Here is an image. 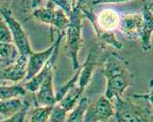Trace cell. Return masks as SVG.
<instances>
[{
  "mask_svg": "<svg viewBox=\"0 0 153 122\" xmlns=\"http://www.w3.org/2000/svg\"><path fill=\"white\" fill-rule=\"evenodd\" d=\"M103 72L107 80L105 96L109 100L123 98V93L132 86L134 81L128 62L115 53H110L104 61Z\"/></svg>",
  "mask_w": 153,
  "mask_h": 122,
  "instance_id": "6da1fadb",
  "label": "cell"
},
{
  "mask_svg": "<svg viewBox=\"0 0 153 122\" xmlns=\"http://www.w3.org/2000/svg\"><path fill=\"white\" fill-rule=\"evenodd\" d=\"M80 10L84 16H86L93 26L98 38L116 50H122L123 44L117 39L114 33V29L118 28L120 16L116 11L107 9L104 10L98 16H96L92 8L87 6L85 1H79Z\"/></svg>",
  "mask_w": 153,
  "mask_h": 122,
  "instance_id": "7a4b0ae2",
  "label": "cell"
},
{
  "mask_svg": "<svg viewBox=\"0 0 153 122\" xmlns=\"http://www.w3.org/2000/svg\"><path fill=\"white\" fill-rule=\"evenodd\" d=\"M69 18V25L66 30L67 35V53L71 60L73 69L75 71L80 65L79 63L78 54L82 42V19L84 15L80 10L79 1L73 2L72 8L67 15Z\"/></svg>",
  "mask_w": 153,
  "mask_h": 122,
  "instance_id": "3957f363",
  "label": "cell"
},
{
  "mask_svg": "<svg viewBox=\"0 0 153 122\" xmlns=\"http://www.w3.org/2000/svg\"><path fill=\"white\" fill-rule=\"evenodd\" d=\"M33 9V16L39 21L53 26L59 32L67 30L69 25V18L65 11L56 5L53 1H49L45 6L37 4Z\"/></svg>",
  "mask_w": 153,
  "mask_h": 122,
  "instance_id": "277c9868",
  "label": "cell"
},
{
  "mask_svg": "<svg viewBox=\"0 0 153 122\" xmlns=\"http://www.w3.org/2000/svg\"><path fill=\"white\" fill-rule=\"evenodd\" d=\"M0 14L11 31L13 43L20 51V55L28 58L33 52L31 49L28 36L22 25L13 17L11 10L7 6L0 4Z\"/></svg>",
  "mask_w": 153,
  "mask_h": 122,
  "instance_id": "5b68a950",
  "label": "cell"
},
{
  "mask_svg": "<svg viewBox=\"0 0 153 122\" xmlns=\"http://www.w3.org/2000/svg\"><path fill=\"white\" fill-rule=\"evenodd\" d=\"M114 107L117 122H152L149 110L136 105L130 100L117 98Z\"/></svg>",
  "mask_w": 153,
  "mask_h": 122,
  "instance_id": "8992f818",
  "label": "cell"
},
{
  "mask_svg": "<svg viewBox=\"0 0 153 122\" xmlns=\"http://www.w3.org/2000/svg\"><path fill=\"white\" fill-rule=\"evenodd\" d=\"M65 36V32H59L55 41L46 50L38 53H33L28 58V66H27V75L25 80H30L34 76L37 75L42 70L44 66L46 64L48 60L52 55L56 45L59 41H62Z\"/></svg>",
  "mask_w": 153,
  "mask_h": 122,
  "instance_id": "52a82bcc",
  "label": "cell"
},
{
  "mask_svg": "<svg viewBox=\"0 0 153 122\" xmlns=\"http://www.w3.org/2000/svg\"><path fill=\"white\" fill-rule=\"evenodd\" d=\"M114 113V107L112 105L111 100L102 95L95 102L88 104L84 122H106Z\"/></svg>",
  "mask_w": 153,
  "mask_h": 122,
  "instance_id": "ba28073f",
  "label": "cell"
},
{
  "mask_svg": "<svg viewBox=\"0 0 153 122\" xmlns=\"http://www.w3.org/2000/svg\"><path fill=\"white\" fill-rule=\"evenodd\" d=\"M143 26V16L141 13L126 14L120 17L118 28L129 39L136 40L140 37Z\"/></svg>",
  "mask_w": 153,
  "mask_h": 122,
  "instance_id": "9c48e42d",
  "label": "cell"
},
{
  "mask_svg": "<svg viewBox=\"0 0 153 122\" xmlns=\"http://www.w3.org/2000/svg\"><path fill=\"white\" fill-rule=\"evenodd\" d=\"M60 43H61V41H59L57 44L52 55L50 58V59L48 60L46 64L45 65L44 67L42 68V70L37 75H35L33 78H32L30 80L27 81L25 83V89L26 90V92L36 93L42 84V83L45 81V79L47 78L49 75L53 74V70L56 67V62H57V59H58V56H59Z\"/></svg>",
  "mask_w": 153,
  "mask_h": 122,
  "instance_id": "30bf717a",
  "label": "cell"
},
{
  "mask_svg": "<svg viewBox=\"0 0 153 122\" xmlns=\"http://www.w3.org/2000/svg\"><path fill=\"white\" fill-rule=\"evenodd\" d=\"M28 58L20 55L16 61L0 70V81L18 83L25 79L27 75Z\"/></svg>",
  "mask_w": 153,
  "mask_h": 122,
  "instance_id": "8fae6325",
  "label": "cell"
},
{
  "mask_svg": "<svg viewBox=\"0 0 153 122\" xmlns=\"http://www.w3.org/2000/svg\"><path fill=\"white\" fill-rule=\"evenodd\" d=\"M143 26L141 36L139 37L141 48L144 52H148L152 49V34L153 31L152 3H146L143 7Z\"/></svg>",
  "mask_w": 153,
  "mask_h": 122,
  "instance_id": "7c38bea8",
  "label": "cell"
},
{
  "mask_svg": "<svg viewBox=\"0 0 153 122\" xmlns=\"http://www.w3.org/2000/svg\"><path fill=\"white\" fill-rule=\"evenodd\" d=\"M35 102L38 106H53L57 104L53 92V74L48 76L36 92Z\"/></svg>",
  "mask_w": 153,
  "mask_h": 122,
  "instance_id": "4fadbf2b",
  "label": "cell"
},
{
  "mask_svg": "<svg viewBox=\"0 0 153 122\" xmlns=\"http://www.w3.org/2000/svg\"><path fill=\"white\" fill-rule=\"evenodd\" d=\"M20 56V51L14 43H0V63L4 67L15 62Z\"/></svg>",
  "mask_w": 153,
  "mask_h": 122,
  "instance_id": "5bb4252c",
  "label": "cell"
},
{
  "mask_svg": "<svg viewBox=\"0 0 153 122\" xmlns=\"http://www.w3.org/2000/svg\"><path fill=\"white\" fill-rule=\"evenodd\" d=\"M24 105L25 103H23L19 98L0 100V115L8 118L20 111Z\"/></svg>",
  "mask_w": 153,
  "mask_h": 122,
  "instance_id": "9a60e30c",
  "label": "cell"
},
{
  "mask_svg": "<svg viewBox=\"0 0 153 122\" xmlns=\"http://www.w3.org/2000/svg\"><path fill=\"white\" fill-rule=\"evenodd\" d=\"M88 106V100L87 97H81L77 104L72 109L71 112L67 114L66 122H84V115Z\"/></svg>",
  "mask_w": 153,
  "mask_h": 122,
  "instance_id": "2e32d148",
  "label": "cell"
},
{
  "mask_svg": "<svg viewBox=\"0 0 153 122\" xmlns=\"http://www.w3.org/2000/svg\"><path fill=\"white\" fill-rule=\"evenodd\" d=\"M26 93V90L21 85L14 84L10 86H0V100L25 96Z\"/></svg>",
  "mask_w": 153,
  "mask_h": 122,
  "instance_id": "e0dca14e",
  "label": "cell"
},
{
  "mask_svg": "<svg viewBox=\"0 0 153 122\" xmlns=\"http://www.w3.org/2000/svg\"><path fill=\"white\" fill-rule=\"evenodd\" d=\"M53 106H38L32 111L29 122H48Z\"/></svg>",
  "mask_w": 153,
  "mask_h": 122,
  "instance_id": "ac0fdd59",
  "label": "cell"
},
{
  "mask_svg": "<svg viewBox=\"0 0 153 122\" xmlns=\"http://www.w3.org/2000/svg\"><path fill=\"white\" fill-rule=\"evenodd\" d=\"M68 112L59 104H54L50 112L49 122H66Z\"/></svg>",
  "mask_w": 153,
  "mask_h": 122,
  "instance_id": "d6986e66",
  "label": "cell"
},
{
  "mask_svg": "<svg viewBox=\"0 0 153 122\" xmlns=\"http://www.w3.org/2000/svg\"><path fill=\"white\" fill-rule=\"evenodd\" d=\"M0 43H13L11 31L3 18H0Z\"/></svg>",
  "mask_w": 153,
  "mask_h": 122,
  "instance_id": "ffe728a7",
  "label": "cell"
},
{
  "mask_svg": "<svg viewBox=\"0 0 153 122\" xmlns=\"http://www.w3.org/2000/svg\"><path fill=\"white\" fill-rule=\"evenodd\" d=\"M28 104L25 103V105L23 107V108L14 114L13 116L8 117V118H6L5 120H3L2 121L0 122H25V117H26V114L28 112Z\"/></svg>",
  "mask_w": 153,
  "mask_h": 122,
  "instance_id": "44dd1931",
  "label": "cell"
}]
</instances>
